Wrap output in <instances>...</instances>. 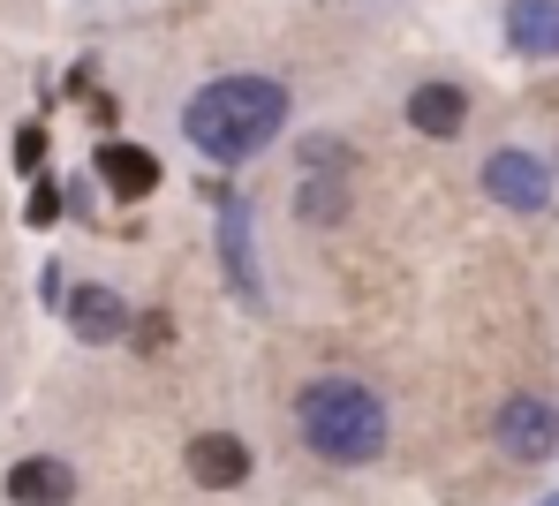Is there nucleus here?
<instances>
[{
    "label": "nucleus",
    "mask_w": 559,
    "mask_h": 506,
    "mask_svg": "<svg viewBox=\"0 0 559 506\" xmlns=\"http://www.w3.org/2000/svg\"><path fill=\"white\" fill-rule=\"evenodd\" d=\"M280 121H287V92H280L273 76H219V84H204V92L182 106L189 144H197L204 159H219V167L265 152L280 136Z\"/></svg>",
    "instance_id": "1"
},
{
    "label": "nucleus",
    "mask_w": 559,
    "mask_h": 506,
    "mask_svg": "<svg viewBox=\"0 0 559 506\" xmlns=\"http://www.w3.org/2000/svg\"><path fill=\"white\" fill-rule=\"evenodd\" d=\"M295 423H302V438H310L325 461H371L378 446H385V401H378L371 386H356V378H318V386H302Z\"/></svg>",
    "instance_id": "2"
},
{
    "label": "nucleus",
    "mask_w": 559,
    "mask_h": 506,
    "mask_svg": "<svg viewBox=\"0 0 559 506\" xmlns=\"http://www.w3.org/2000/svg\"><path fill=\"white\" fill-rule=\"evenodd\" d=\"M491 438L514 461H552L559 454V408L537 401V394H514V401H499V415H491Z\"/></svg>",
    "instance_id": "3"
},
{
    "label": "nucleus",
    "mask_w": 559,
    "mask_h": 506,
    "mask_svg": "<svg viewBox=\"0 0 559 506\" xmlns=\"http://www.w3.org/2000/svg\"><path fill=\"white\" fill-rule=\"evenodd\" d=\"M484 190H491V204H507V212H545L552 204V167L530 159V152H491L484 159Z\"/></svg>",
    "instance_id": "4"
},
{
    "label": "nucleus",
    "mask_w": 559,
    "mask_h": 506,
    "mask_svg": "<svg viewBox=\"0 0 559 506\" xmlns=\"http://www.w3.org/2000/svg\"><path fill=\"white\" fill-rule=\"evenodd\" d=\"M0 492H8V506H69V499H76V469L53 461V454H31V461L8 469Z\"/></svg>",
    "instance_id": "5"
},
{
    "label": "nucleus",
    "mask_w": 559,
    "mask_h": 506,
    "mask_svg": "<svg viewBox=\"0 0 559 506\" xmlns=\"http://www.w3.org/2000/svg\"><path fill=\"white\" fill-rule=\"evenodd\" d=\"M189 477H197L204 492H235V484L250 477V446H242L235 431H204V438H189Z\"/></svg>",
    "instance_id": "6"
},
{
    "label": "nucleus",
    "mask_w": 559,
    "mask_h": 506,
    "mask_svg": "<svg viewBox=\"0 0 559 506\" xmlns=\"http://www.w3.org/2000/svg\"><path fill=\"white\" fill-rule=\"evenodd\" d=\"M507 46L522 61H559V0H507Z\"/></svg>",
    "instance_id": "7"
},
{
    "label": "nucleus",
    "mask_w": 559,
    "mask_h": 506,
    "mask_svg": "<svg viewBox=\"0 0 559 506\" xmlns=\"http://www.w3.org/2000/svg\"><path fill=\"white\" fill-rule=\"evenodd\" d=\"M61 310H69L76 340H92V348H106V340H121V333H129V303H121L114 288H69Z\"/></svg>",
    "instance_id": "8"
},
{
    "label": "nucleus",
    "mask_w": 559,
    "mask_h": 506,
    "mask_svg": "<svg viewBox=\"0 0 559 506\" xmlns=\"http://www.w3.org/2000/svg\"><path fill=\"white\" fill-rule=\"evenodd\" d=\"M98 182H106L121 204H136V197L159 190V159H152L144 144H98Z\"/></svg>",
    "instance_id": "9"
},
{
    "label": "nucleus",
    "mask_w": 559,
    "mask_h": 506,
    "mask_svg": "<svg viewBox=\"0 0 559 506\" xmlns=\"http://www.w3.org/2000/svg\"><path fill=\"white\" fill-rule=\"evenodd\" d=\"M219 250H227L235 296H258V265H250V204L242 197H219Z\"/></svg>",
    "instance_id": "10"
},
{
    "label": "nucleus",
    "mask_w": 559,
    "mask_h": 506,
    "mask_svg": "<svg viewBox=\"0 0 559 506\" xmlns=\"http://www.w3.org/2000/svg\"><path fill=\"white\" fill-rule=\"evenodd\" d=\"M462 121H468L462 84H416V99H408V129H424V136H462Z\"/></svg>",
    "instance_id": "11"
},
{
    "label": "nucleus",
    "mask_w": 559,
    "mask_h": 506,
    "mask_svg": "<svg viewBox=\"0 0 559 506\" xmlns=\"http://www.w3.org/2000/svg\"><path fill=\"white\" fill-rule=\"evenodd\" d=\"M31 219H38V227H46V219H61V190H46V182H38V197H31Z\"/></svg>",
    "instance_id": "12"
},
{
    "label": "nucleus",
    "mask_w": 559,
    "mask_h": 506,
    "mask_svg": "<svg viewBox=\"0 0 559 506\" xmlns=\"http://www.w3.org/2000/svg\"><path fill=\"white\" fill-rule=\"evenodd\" d=\"M545 506H559V499H545Z\"/></svg>",
    "instance_id": "13"
}]
</instances>
